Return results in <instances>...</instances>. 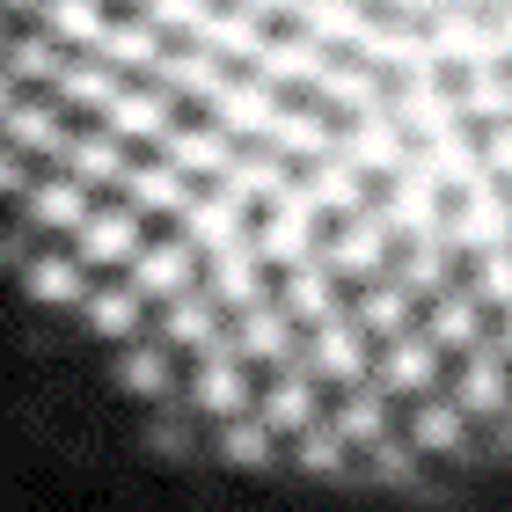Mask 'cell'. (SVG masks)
<instances>
[{
	"label": "cell",
	"instance_id": "obj_31",
	"mask_svg": "<svg viewBox=\"0 0 512 512\" xmlns=\"http://www.w3.org/2000/svg\"><path fill=\"white\" fill-rule=\"evenodd\" d=\"M505 366H512L505 344H476V352L461 359L454 403H461V410H505Z\"/></svg>",
	"mask_w": 512,
	"mask_h": 512
},
{
	"label": "cell",
	"instance_id": "obj_41",
	"mask_svg": "<svg viewBox=\"0 0 512 512\" xmlns=\"http://www.w3.org/2000/svg\"><path fill=\"white\" fill-rule=\"evenodd\" d=\"M22 286H30L37 300H88L81 256H59V249H37V256H22Z\"/></svg>",
	"mask_w": 512,
	"mask_h": 512
},
{
	"label": "cell",
	"instance_id": "obj_40",
	"mask_svg": "<svg viewBox=\"0 0 512 512\" xmlns=\"http://www.w3.org/2000/svg\"><path fill=\"white\" fill-rule=\"evenodd\" d=\"M96 52L110 66H147V74H154V66H161V30L147 15H110V30H103Z\"/></svg>",
	"mask_w": 512,
	"mask_h": 512
},
{
	"label": "cell",
	"instance_id": "obj_1",
	"mask_svg": "<svg viewBox=\"0 0 512 512\" xmlns=\"http://www.w3.org/2000/svg\"><path fill=\"white\" fill-rule=\"evenodd\" d=\"M315 213L322 205L308 198V183H286V198L264 213V227H256V249H264V264H322V242H315Z\"/></svg>",
	"mask_w": 512,
	"mask_h": 512
},
{
	"label": "cell",
	"instance_id": "obj_28",
	"mask_svg": "<svg viewBox=\"0 0 512 512\" xmlns=\"http://www.w3.org/2000/svg\"><path fill=\"white\" fill-rule=\"evenodd\" d=\"M235 352H242V359L286 366V359H293V315L278 308V300H256V308H242V322H235Z\"/></svg>",
	"mask_w": 512,
	"mask_h": 512
},
{
	"label": "cell",
	"instance_id": "obj_64",
	"mask_svg": "<svg viewBox=\"0 0 512 512\" xmlns=\"http://www.w3.org/2000/svg\"><path fill=\"white\" fill-rule=\"evenodd\" d=\"M454 8H498V0H454Z\"/></svg>",
	"mask_w": 512,
	"mask_h": 512
},
{
	"label": "cell",
	"instance_id": "obj_54",
	"mask_svg": "<svg viewBox=\"0 0 512 512\" xmlns=\"http://www.w3.org/2000/svg\"><path fill=\"white\" fill-rule=\"evenodd\" d=\"M476 293L498 300V308H512V249H483L476 256Z\"/></svg>",
	"mask_w": 512,
	"mask_h": 512
},
{
	"label": "cell",
	"instance_id": "obj_24",
	"mask_svg": "<svg viewBox=\"0 0 512 512\" xmlns=\"http://www.w3.org/2000/svg\"><path fill=\"white\" fill-rule=\"evenodd\" d=\"M125 198H132V213H191V176L176 169V161H139V169L125 176Z\"/></svg>",
	"mask_w": 512,
	"mask_h": 512
},
{
	"label": "cell",
	"instance_id": "obj_63",
	"mask_svg": "<svg viewBox=\"0 0 512 512\" xmlns=\"http://www.w3.org/2000/svg\"><path fill=\"white\" fill-rule=\"evenodd\" d=\"M0 8H44V0H0Z\"/></svg>",
	"mask_w": 512,
	"mask_h": 512
},
{
	"label": "cell",
	"instance_id": "obj_13",
	"mask_svg": "<svg viewBox=\"0 0 512 512\" xmlns=\"http://www.w3.org/2000/svg\"><path fill=\"white\" fill-rule=\"evenodd\" d=\"M264 249L256 242H227V249H213L205 256V293L220 300V308H256L264 300Z\"/></svg>",
	"mask_w": 512,
	"mask_h": 512
},
{
	"label": "cell",
	"instance_id": "obj_33",
	"mask_svg": "<svg viewBox=\"0 0 512 512\" xmlns=\"http://www.w3.org/2000/svg\"><path fill=\"white\" fill-rule=\"evenodd\" d=\"M118 96H125V74L103 52H88V59H74L59 74V103H74V110H103V118H110V103H118Z\"/></svg>",
	"mask_w": 512,
	"mask_h": 512
},
{
	"label": "cell",
	"instance_id": "obj_8",
	"mask_svg": "<svg viewBox=\"0 0 512 512\" xmlns=\"http://www.w3.org/2000/svg\"><path fill=\"white\" fill-rule=\"evenodd\" d=\"M359 59L381 66V74H388V66H395V74H425V66H439L425 22H410V15H374V30L359 37Z\"/></svg>",
	"mask_w": 512,
	"mask_h": 512
},
{
	"label": "cell",
	"instance_id": "obj_14",
	"mask_svg": "<svg viewBox=\"0 0 512 512\" xmlns=\"http://www.w3.org/2000/svg\"><path fill=\"white\" fill-rule=\"evenodd\" d=\"M308 366H315L322 381H344V388L366 381V366H374V359H366V330H359V315H330V322H322L315 344H308Z\"/></svg>",
	"mask_w": 512,
	"mask_h": 512
},
{
	"label": "cell",
	"instance_id": "obj_17",
	"mask_svg": "<svg viewBox=\"0 0 512 512\" xmlns=\"http://www.w3.org/2000/svg\"><path fill=\"white\" fill-rule=\"evenodd\" d=\"M161 161H176L183 176H220L227 183V169H235V139H227L220 125H176L169 139H161Z\"/></svg>",
	"mask_w": 512,
	"mask_h": 512
},
{
	"label": "cell",
	"instance_id": "obj_19",
	"mask_svg": "<svg viewBox=\"0 0 512 512\" xmlns=\"http://www.w3.org/2000/svg\"><path fill=\"white\" fill-rule=\"evenodd\" d=\"M264 147L278 154V161H330L337 147H344V132H330V118L322 110H278V125L264 132Z\"/></svg>",
	"mask_w": 512,
	"mask_h": 512
},
{
	"label": "cell",
	"instance_id": "obj_55",
	"mask_svg": "<svg viewBox=\"0 0 512 512\" xmlns=\"http://www.w3.org/2000/svg\"><path fill=\"white\" fill-rule=\"evenodd\" d=\"M483 161H491V176L512 183V125H491V132H483Z\"/></svg>",
	"mask_w": 512,
	"mask_h": 512
},
{
	"label": "cell",
	"instance_id": "obj_23",
	"mask_svg": "<svg viewBox=\"0 0 512 512\" xmlns=\"http://www.w3.org/2000/svg\"><path fill=\"white\" fill-rule=\"evenodd\" d=\"M103 125L118 132L125 147H132V139H169L176 132V96H169V88H125Z\"/></svg>",
	"mask_w": 512,
	"mask_h": 512
},
{
	"label": "cell",
	"instance_id": "obj_3",
	"mask_svg": "<svg viewBox=\"0 0 512 512\" xmlns=\"http://www.w3.org/2000/svg\"><path fill=\"white\" fill-rule=\"evenodd\" d=\"M425 37H432V52L439 59H454L461 74H476V66H498L505 59V44H498V30H491V15L483 8H439L432 22H425Z\"/></svg>",
	"mask_w": 512,
	"mask_h": 512
},
{
	"label": "cell",
	"instance_id": "obj_62",
	"mask_svg": "<svg viewBox=\"0 0 512 512\" xmlns=\"http://www.w3.org/2000/svg\"><path fill=\"white\" fill-rule=\"evenodd\" d=\"M8 44H15V37H8V8H0V52H8Z\"/></svg>",
	"mask_w": 512,
	"mask_h": 512
},
{
	"label": "cell",
	"instance_id": "obj_38",
	"mask_svg": "<svg viewBox=\"0 0 512 512\" xmlns=\"http://www.w3.org/2000/svg\"><path fill=\"white\" fill-rule=\"evenodd\" d=\"M8 147L15 154H66V147H74V139H66V110L59 103H15Z\"/></svg>",
	"mask_w": 512,
	"mask_h": 512
},
{
	"label": "cell",
	"instance_id": "obj_21",
	"mask_svg": "<svg viewBox=\"0 0 512 512\" xmlns=\"http://www.w3.org/2000/svg\"><path fill=\"white\" fill-rule=\"evenodd\" d=\"M88 213H96V205H88V183H74V176H37L30 191H22V227H74L81 235Z\"/></svg>",
	"mask_w": 512,
	"mask_h": 512
},
{
	"label": "cell",
	"instance_id": "obj_44",
	"mask_svg": "<svg viewBox=\"0 0 512 512\" xmlns=\"http://www.w3.org/2000/svg\"><path fill=\"white\" fill-rule=\"evenodd\" d=\"M286 161H278L271 147H256V154H242L235 161V169H227V191H235V198H249V205H278V198H286Z\"/></svg>",
	"mask_w": 512,
	"mask_h": 512
},
{
	"label": "cell",
	"instance_id": "obj_51",
	"mask_svg": "<svg viewBox=\"0 0 512 512\" xmlns=\"http://www.w3.org/2000/svg\"><path fill=\"white\" fill-rule=\"evenodd\" d=\"M344 447H352V439H344L337 425H308L293 454H300V469H315V476H322V469H344Z\"/></svg>",
	"mask_w": 512,
	"mask_h": 512
},
{
	"label": "cell",
	"instance_id": "obj_45",
	"mask_svg": "<svg viewBox=\"0 0 512 512\" xmlns=\"http://www.w3.org/2000/svg\"><path fill=\"white\" fill-rule=\"evenodd\" d=\"M330 425L352 439V447H381V439H388V395H381V388H352V395L337 403Z\"/></svg>",
	"mask_w": 512,
	"mask_h": 512
},
{
	"label": "cell",
	"instance_id": "obj_32",
	"mask_svg": "<svg viewBox=\"0 0 512 512\" xmlns=\"http://www.w3.org/2000/svg\"><path fill=\"white\" fill-rule=\"evenodd\" d=\"M161 344H191V352H213L220 344V300L213 293H183V300H169L161 308Z\"/></svg>",
	"mask_w": 512,
	"mask_h": 512
},
{
	"label": "cell",
	"instance_id": "obj_10",
	"mask_svg": "<svg viewBox=\"0 0 512 512\" xmlns=\"http://www.w3.org/2000/svg\"><path fill=\"white\" fill-rule=\"evenodd\" d=\"M191 44H205L213 59H264V44H271V30H264V15L256 8H242V0H213V15L198 22V37Z\"/></svg>",
	"mask_w": 512,
	"mask_h": 512
},
{
	"label": "cell",
	"instance_id": "obj_57",
	"mask_svg": "<svg viewBox=\"0 0 512 512\" xmlns=\"http://www.w3.org/2000/svg\"><path fill=\"white\" fill-rule=\"evenodd\" d=\"M242 8H256L264 22H271V15H293V22H300V15H308V0H242Z\"/></svg>",
	"mask_w": 512,
	"mask_h": 512
},
{
	"label": "cell",
	"instance_id": "obj_35",
	"mask_svg": "<svg viewBox=\"0 0 512 512\" xmlns=\"http://www.w3.org/2000/svg\"><path fill=\"white\" fill-rule=\"evenodd\" d=\"M410 322H417V293H410L395 271L374 278V286L359 293V330H381V337L395 344V337H410Z\"/></svg>",
	"mask_w": 512,
	"mask_h": 512
},
{
	"label": "cell",
	"instance_id": "obj_42",
	"mask_svg": "<svg viewBox=\"0 0 512 512\" xmlns=\"http://www.w3.org/2000/svg\"><path fill=\"white\" fill-rule=\"evenodd\" d=\"M447 264H454V235L439 227V235H425V242H410L403 249V264H395V278H403L410 293H447Z\"/></svg>",
	"mask_w": 512,
	"mask_h": 512
},
{
	"label": "cell",
	"instance_id": "obj_6",
	"mask_svg": "<svg viewBox=\"0 0 512 512\" xmlns=\"http://www.w3.org/2000/svg\"><path fill=\"white\" fill-rule=\"evenodd\" d=\"M344 161H359V169H381V176H403L410 169V125L388 110H366V118L344 125Z\"/></svg>",
	"mask_w": 512,
	"mask_h": 512
},
{
	"label": "cell",
	"instance_id": "obj_20",
	"mask_svg": "<svg viewBox=\"0 0 512 512\" xmlns=\"http://www.w3.org/2000/svg\"><path fill=\"white\" fill-rule=\"evenodd\" d=\"M74 256L81 264H125V256H139L132 205H96V213L81 220V235H74Z\"/></svg>",
	"mask_w": 512,
	"mask_h": 512
},
{
	"label": "cell",
	"instance_id": "obj_29",
	"mask_svg": "<svg viewBox=\"0 0 512 512\" xmlns=\"http://www.w3.org/2000/svg\"><path fill=\"white\" fill-rule=\"evenodd\" d=\"M330 59L337 52H322V44L315 37H271L264 44V59H256V81H271V88H286V81H322V74H330Z\"/></svg>",
	"mask_w": 512,
	"mask_h": 512
},
{
	"label": "cell",
	"instance_id": "obj_22",
	"mask_svg": "<svg viewBox=\"0 0 512 512\" xmlns=\"http://www.w3.org/2000/svg\"><path fill=\"white\" fill-rule=\"evenodd\" d=\"M242 213H249V198H235L227 183H213V191H198V205L183 213V242H198L205 256L242 242Z\"/></svg>",
	"mask_w": 512,
	"mask_h": 512
},
{
	"label": "cell",
	"instance_id": "obj_59",
	"mask_svg": "<svg viewBox=\"0 0 512 512\" xmlns=\"http://www.w3.org/2000/svg\"><path fill=\"white\" fill-rule=\"evenodd\" d=\"M15 88H22V81L8 74V66H0V125H8V118H15Z\"/></svg>",
	"mask_w": 512,
	"mask_h": 512
},
{
	"label": "cell",
	"instance_id": "obj_15",
	"mask_svg": "<svg viewBox=\"0 0 512 512\" xmlns=\"http://www.w3.org/2000/svg\"><path fill=\"white\" fill-rule=\"evenodd\" d=\"M425 169L447 183V191H483L491 183V161H483V139L469 132V125H454V132H439V139H425Z\"/></svg>",
	"mask_w": 512,
	"mask_h": 512
},
{
	"label": "cell",
	"instance_id": "obj_16",
	"mask_svg": "<svg viewBox=\"0 0 512 512\" xmlns=\"http://www.w3.org/2000/svg\"><path fill=\"white\" fill-rule=\"evenodd\" d=\"M315 103L366 118V110H388V81H381V66H366V59H330V74L315 81Z\"/></svg>",
	"mask_w": 512,
	"mask_h": 512
},
{
	"label": "cell",
	"instance_id": "obj_58",
	"mask_svg": "<svg viewBox=\"0 0 512 512\" xmlns=\"http://www.w3.org/2000/svg\"><path fill=\"white\" fill-rule=\"evenodd\" d=\"M447 0H388V15H410V22H432Z\"/></svg>",
	"mask_w": 512,
	"mask_h": 512
},
{
	"label": "cell",
	"instance_id": "obj_4",
	"mask_svg": "<svg viewBox=\"0 0 512 512\" xmlns=\"http://www.w3.org/2000/svg\"><path fill=\"white\" fill-rule=\"evenodd\" d=\"M388 242H395V227L381 213H359V220H337V235L322 242V264H330L337 278H388Z\"/></svg>",
	"mask_w": 512,
	"mask_h": 512
},
{
	"label": "cell",
	"instance_id": "obj_39",
	"mask_svg": "<svg viewBox=\"0 0 512 512\" xmlns=\"http://www.w3.org/2000/svg\"><path fill=\"white\" fill-rule=\"evenodd\" d=\"M37 30L59 37V44H88V52H96L103 30H110V15H103V0H44V8H37Z\"/></svg>",
	"mask_w": 512,
	"mask_h": 512
},
{
	"label": "cell",
	"instance_id": "obj_37",
	"mask_svg": "<svg viewBox=\"0 0 512 512\" xmlns=\"http://www.w3.org/2000/svg\"><path fill=\"white\" fill-rule=\"evenodd\" d=\"M337 271L330 264H300V271H286V293H278V308H286L293 322H315V330H322V322H330L337 315Z\"/></svg>",
	"mask_w": 512,
	"mask_h": 512
},
{
	"label": "cell",
	"instance_id": "obj_49",
	"mask_svg": "<svg viewBox=\"0 0 512 512\" xmlns=\"http://www.w3.org/2000/svg\"><path fill=\"white\" fill-rule=\"evenodd\" d=\"M220 454L242 461V469L271 461V425H264V417H227V425H220Z\"/></svg>",
	"mask_w": 512,
	"mask_h": 512
},
{
	"label": "cell",
	"instance_id": "obj_5",
	"mask_svg": "<svg viewBox=\"0 0 512 512\" xmlns=\"http://www.w3.org/2000/svg\"><path fill=\"white\" fill-rule=\"evenodd\" d=\"M395 118H403L417 139H439L461 125V88L439 81V66H425V74H403L395 81Z\"/></svg>",
	"mask_w": 512,
	"mask_h": 512
},
{
	"label": "cell",
	"instance_id": "obj_43",
	"mask_svg": "<svg viewBox=\"0 0 512 512\" xmlns=\"http://www.w3.org/2000/svg\"><path fill=\"white\" fill-rule=\"evenodd\" d=\"M410 439L425 454H454L461 439H469V410L454 403V395H425V403H417V425H410Z\"/></svg>",
	"mask_w": 512,
	"mask_h": 512
},
{
	"label": "cell",
	"instance_id": "obj_52",
	"mask_svg": "<svg viewBox=\"0 0 512 512\" xmlns=\"http://www.w3.org/2000/svg\"><path fill=\"white\" fill-rule=\"evenodd\" d=\"M139 15H147L154 30H191L198 37V22L213 15V0H139Z\"/></svg>",
	"mask_w": 512,
	"mask_h": 512
},
{
	"label": "cell",
	"instance_id": "obj_27",
	"mask_svg": "<svg viewBox=\"0 0 512 512\" xmlns=\"http://www.w3.org/2000/svg\"><path fill=\"white\" fill-rule=\"evenodd\" d=\"M308 198L322 205V213H337V220H359L366 213V169L359 161H344V147L330 161H315L308 169Z\"/></svg>",
	"mask_w": 512,
	"mask_h": 512
},
{
	"label": "cell",
	"instance_id": "obj_26",
	"mask_svg": "<svg viewBox=\"0 0 512 512\" xmlns=\"http://www.w3.org/2000/svg\"><path fill=\"white\" fill-rule=\"evenodd\" d=\"M432 344L439 352H476L483 344V293L476 286H447L432 300Z\"/></svg>",
	"mask_w": 512,
	"mask_h": 512
},
{
	"label": "cell",
	"instance_id": "obj_60",
	"mask_svg": "<svg viewBox=\"0 0 512 512\" xmlns=\"http://www.w3.org/2000/svg\"><path fill=\"white\" fill-rule=\"evenodd\" d=\"M491 30H498V44L512 52V0H498V8H491Z\"/></svg>",
	"mask_w": 512,
	"mask_h": 512
},
{
	"label": "cell",
	"instance_id": "obj_34",
	"mask_svg": "<svg viewBox=\"0 0 512 512\" xmlns=\"http://www.w3.org/2000/svg\"><path fill=\"white\" fill-rule=\"evenodd\" d=\"M264 425L271 432H293V439L315 425V381L300 374V366H278V374H271V388H264Z\"/></svg>",
	"mask_w": 512,
	"mask_h": 512
},
{
	"label": "cell",
	"instance_id": "obj_46",
	"mask_svg": "<svg viewBox=\"0 0 512 512\" xmlns=\"http://www.w3.org/2000/svg\"><path fill=\"white\" fill-rule=\"evenodd\" d=\"M461 118L512 125V74H505V66H476V74H461Z\"/></svg>",
	"mask_w": 512,
	"mask_h": 512
},
{
	"label": "cell",
	"instance_id": "obj_47",
	"mask_svg": "<svg viewBox=\"0 0 512 512\" xmlns=\"http://www.w3.org/2000/svg\"><path fill=\"white\" fill-rule=\"evenodd\" d=\"M66 66H74V59H66V52H59V37H44V30H30V37H15V44H8V74H15V81H30V88H44V81L59 88Z\"/></svg>",
	"mask_w": 512,
	"mask_h": 512
},
{
	"label": "cell",
	"instance_id": "obj_53",
	"mask_svg": "<svg viewBox=\"0 0 512 512\" xmlns=\"http://www.w3.org/2000/svg\"><path fill=\"white\" fill-rule=\"evenodd\" d=\"M366 461H374V476H388V483H410L417 476V439H381V447H366Z\"/></svg>",
	"mask_w": 512,
	"mask_h": 512
},
{
	"label": "cell",
	"instance_id": "obj_30",
	"mask_svg": "<svg viewBox=\"0 0 512 512\" xmlns=\"http://www.w3.org/2000/svg\"><path fill=\"white\" fill-rule=\"evenodd\" d=\"M66 176H74V183H88V191H96V183H125V176H132V161H125V139L110 132V125L81 132L74 147H66Z\"/></svg>",
	"mask_w": 512,
	"mask_h": 512
},
{
	"label": "cell",
	"instance_id": "obj_50",
	"mask_svg": "<svg viewBox=\"0 0 512 512\" xmlns=\"http://www.w3.org/2000/svg\"><path fill=\"white\" fill-rule=\"evenodd\" d=\"M118 381L132 395H161V388H169V344H132L125 366H118Z\"/></svg>",
	"mask_w": 512,
	"mask_h": 512
},
{
	"label": "cell",
	"instance_id": "obj_11",
	"mask_svg": "<svg viewBox=\"0 0 512 512\" xmlns=\"http://www.w3.org/2000/svg\"><path fill=\"white\" fill-rule=\"evenodd\" d=\"M213 125H220L227 139H264V132L278 125V88L256 81V74L227 81L220 96H213Z\"/></svg>",
	"mask_w": 512,
	"mask_h": 512
},
{
	"label": "cell",
	"instance_id": "obj_9",
	"mask_svg": "<svg viewBox=\"0 0 512 512\" xmlns=\"http://www.w3.org/2000/svg\"><path fill=\"white\" fill-rule=\"evenodd\" d=\"M447 235L454 249H512V198L498 191V183H483V191L461 198V213H447Z\"/></svg>",
	"mask_w": 512,
	"mask_h": 512
},
{
	"label": "cell",
	"instance_id": "obj_56",
	"mask_svg": "<svg viewBox=\"0 0 512 512\" xmlns=\"http://www.w3.org/2000/svg\"><path fill=\"white\" fill-rule=\"evenodd\" d=\"M0 191H30V176H22V161H15V147H0Z\"/></svg>",
	"mask_w": 512,
	"mask_h": 512
},
{
	"label": "cell",
	"instance_id": "obj_7",
	"mask_svg": "<svg viewBox=\"0 0 512 512\" xmlns=\"http://www.w3.org/2000/svg\"><path fill=\"white\" fill-rule=\"evenodd\" d=\"M191 403L205 410V417H242V403H249V374H242V352H235V337H220L213 352H198V374H191Z\"/></svg>",
	"mask_w": 512,
	"mask_h": 512
},
{
	"label": "cell",
	"instance_id": "obj_61",
	"mask_svg": "<svg viewBox=\"0 0 512 512\" xmlns=\"http://www.w3.org/2000/svg\"><path fill=\"white\" fill-rule=\"evenodd\" d=\"M498 344H505V352H512V308L498 315Z\"/></svg>",
	"mask_w": 512,
	"mask_h": 512
},
{
	"label": "cell",
	"instance_id": "obj_12",
	"mask_svg": "<svg viewBox=\"0 0 512 512\" xmlns=\"http://www.w3.org/2000/svg\"><path fill=\"white\" fill-rule=\"evenodd\" d=\"M191 271H198V242H183V235H169V242H147V249L132 256V293H154L161 308H169V300H183Z\"/></svg>",
	"mask_w": 512,
	"mask_h": 512
},
{
	"label": "cell",
	"instance_id": "obj_2",
	"mask_svg": "<svg viewBox=\"0 0 512 512\" xmlns=\"http://www.w3.org/2000/svg\"><path fill=\"white\" fill-rule=\"evenodd\" d=\"M439 183L425 161H410L403 176H388V191H381V220L395 227V235H410V242H425V235H439L447 227V205H439Z\"/></svg>",
	"mask_w": 512,
	"mask_h": 512
},
{
	"label": "cell",
	"instance_id": "obj_36",
	"mask_svg": "<svg viewBox=\"0 0 512 512\" xmlns=\"http://www.w3.org/2000/svg\"><path fill=\"white\" fill-rule=\"evenodd\" d=\"M374 30V15H366V0H308V15H300V37H315L322 52H337V44H352Z\"/></svg>",
	"mask_w": 512,
	"mask_h": 512
},
{
	"label": "cell",
	"instance_id": "obj_18",
	"mask_svg": "<svg viewBox=\"0 0 512 512\" xmlns=\"http://www.w3.org/2000/svg\"><path fill=\"white\" fill-rule=\"evenodd\" d=\"M432 381H439V344L432 337H395L374 366L381 395H432Z\"/></svg>",
	"mask_w": 512,
	"mask_h": 512
},
{
	"label": "cell",
	"instance_id": "obj_48",
	"mask_svg": "<svg viewBox=\"0 0 512 512\" xmlns=\"http://www.w3.org/2000/svg\"><path fill=\"white\" fill-rule=\"evenodd\" d=\"M88 330L125 344V337L139 330V293H132V286H103V293H88Z\"/></svg>",
	"mask_w": 512,
	"mask_h": 512
},
{
	"label": "cell",
	"instance_id": "obj_25",
	"mask_svg": "<svg viewBox=\"0 0 512 512\" xmlns=\"http://www.w3.org/2000/svg\"><path fill=\"white\" fill-rule=\"evenodd\" d=\"M154 88H169V96H205V103H213L220 88H227V59H213L205 44L161 52V66H154Z\"/></svg>",
	"mask_w": 512,
	"mask_h": 512
}]
</instances>
